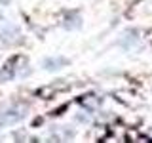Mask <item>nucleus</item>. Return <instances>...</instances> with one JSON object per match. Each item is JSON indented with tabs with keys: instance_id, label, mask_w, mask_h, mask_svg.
Listing matches in <instances>:
<instances>
[{
	"instance_id": "f257e3e1",
	"label": "nucleus",
	"mask_w": 152,
	"mask_h": 143,
	"mask_svg": "<svg viewBox=\"0 0 152 143\" xmlns=\"http://www.w3.org/2000/svg\"><path fill=\"white\" fill-rule=\"evenodd\" d=\"M69 61L65 59V57H50V59L44 61V69L46 71H57L61 69V67H65Z\"/></svg>"
}]
</instances>
